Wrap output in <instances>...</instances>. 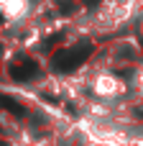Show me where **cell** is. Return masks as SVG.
Returning <instances> with one entry per match:
<instances>
[{"instance_id": "obj_1", "label": "cell", "mask_w": 143, "mask_h": 146, "mask_svg": "<svg viewBox=\"0 0 143 146\" xmlns=\"http://www.w3.org/2000/svg\"><path fill=\"white\" fill-rule=\"evenodd\" d=\"M138 90H141V95H143V72H141V77H138Z\"/></svg>"}]
</instances>
